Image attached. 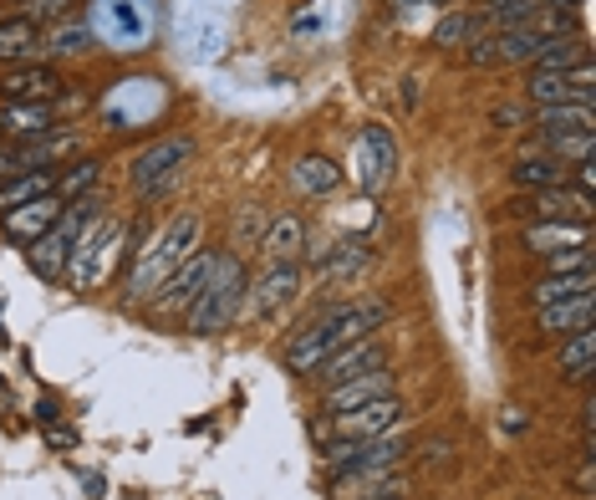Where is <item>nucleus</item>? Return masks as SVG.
I'll list each match as a JSON object with an SVG mask.
<instances>
[{"label": "nucleus", "instance_id": "nucleus-1", "mask_svg": "<svg viewBox=\"0 0 596 500\" xmlns=\"http://www.w3.org/2000/svg\"><path fill=\"white\" fill-rule=\"evenodd\" d=\"M382 322H388V307H382V301H342V307H327L321 317H312L286 342V367L301 373V378H312L337 348H347L357 337H378Z\"/></svg>", "mask_w": 596, "mask_h": 500}, {"label": "nucleus", "instance_id": "nucleus-2", "mask_svg": "<svg viewBox=\"0 0 596 500\" xmlns=\"http://www.w3.org/2000/svg\"><path fill=\"white\" fill-rule=\"evenodd\" d=\"M199 230H204V220H199L194 210H174V215L164 220V230L138 250L132 276H128V301H149L153 291H158V286L199 250Z\"/></svg>", "mask_w": 596, "mask_h": 500}, {"label": "nucleus", "instance_id": "nucleus-3", "mask_svg": "<svg viewBox=\"0 0 596 500\" xmlns=\"http://www.w3.org/2000/svg\"><path fill=\"white\" fill-rule=\"evenodd\" d=\"M87 26H92V41H102L117 57H132L158 36L164 11H158V0H92Z\"/></svg>", "mask_w": 596, "mask_h": 500}, {"label": "nucleus", "instance_id": "nucleus-4", "mask_svg": "<svg viewBox=\"0 0 596 500\" xmlns=\"http://www.w3.org/2000/svg\"><path fill=\"white\" fill-rule=\"evenodd\" d=\"M245 291H250V276L234 255H219L215 276L204 282L194 301H189V333L194 337H215L225 327H234V317L245 312Z\"/></svg>", "mask_w": 596, "mask_h": 500}, {"label": "nucleus", "instance_id": "nucleus-5", "mask_svg": "<svg viewBox=\"0 0 596 500\" xmlns=\"http://www.w3.org/2000/svg\"><path fill=\"white\" fill-rule=\"evenodd\" d=\"M123 240H128V225L117 215H98L87 225V235L77 240L72 261H66V282L72 291H98V286L113 282L117 261H123Z\"/></svg>", "mask_w": 596, "mask_h": 500}, {"label": "nucleus", "instance_id": "nucleus-6", "mask_svg": "<svg viewBox=\"0 0 596 500\" xmlns=\"http://www.w3.org/2000/svg\"><path fill=\"white\" fill-rule=\"evenodd\" d=\"M102 215L98 200H72V210H66L56 225H51L47 235H36L31 246H26V266L36 271V276H47V282H56V276H66V261H72V250H77V240L87 235V225Z\"/></svg>", "mask_w": 596, "mask_h": 500}, {"label": "nucleus", "instance_id": "nucleus-7", "mask_svg": "<svg viewBox=\"0 0 596 500\" xmlns=\"http://www.w3.org/2000/svg\"><path fill=\"white\" fill-rule=\"evenodd\" d=\"M189 159H194V138L189 134H168V138H153L149 149L132 159V195L138 200H158L164 189H174L179 184V174L189 168Z\"/></svg>", "mask_w": 596, "mask_h": 500}, {"label": "nucleus", "instance_id": "nucleus-8", "mask_svg": "<svg viewBox=\"0 0 596 500\" xmlns=\"http://www.w3.org/2000/svg\"><path fill=\"white\" fill-rule=\"evenodd\" d=\"M168 108V87L158 77H128V83H117L107 98H102V123L113 128V134H132V128H143L153 117Z\"/></svg>", "mask_w": 596, "mask_h": 500}, {"label": "nucleus", "instance_id": "nucleus-9", "mask_svg": "<svg viewBox=\"0 0 596 500\" xmlns=\"http://www.w3.org/2000/svg\"><path fill=\"white\" fill-rule=\"evenodd\" d=\"M352 168H357V184H363L367 195H378L382 184L397 174V138L393 128H382V123H367L357 143H352Z\"/></svg>", "mask_w": 596, "mask_h": 500}, {"label": "nucleus", "instance_id": "nucleus-10", "mask_svg": "<svg viewBox=\"0 0 596 500\" xmlns=\"http://www.w3.org/2000/svg\"><path fill=\"white\" fill-rule=\"evenodd\" d=\"M388 429H403V399L393 393H382L372 403H357L347 414H331V434L337 439H347V445H363V439H378Z\"/></svg>", "mask_w": 596, "mask_h": 500}, {"label": "nucleus", "instance_id": "nucleus-11", "mask_svg": "<svg viewBox=\"0 0 596 500\" xmlns=\"http://www.w3.org/2000/svg\"><path fill=\"white\" fill-rule=\"evenodd\" d=\"M378 367H388V348H382V337H357V342H347V348L331 352V358L316 367L312 378L331 388V384H347V378H357V373H378Z\"/></svg>", "mask_w": 596, "mask_h": 500}, {"label": "nucleus", "instance_id": "nucleus-12", "mask_svg": "<svg viewBox=\"0 0 596 500\" xmlns=\"http://www.w3.org/2000/svg\"><path fill=\"white\" fill-rule=\"evenodd\" d=\"M56 102H5L0 108V138H11V143H36V138H51L62 134L56 128Z\"/></svg>", "mask_w": 596, "mask_h": 500}, {"label": "nucleus", "instance_id": "nucleus-13", "mask_svg": "<svg viewBox=\"0 0 596 500\" xmlns=\"http://www.w3.org/2000/svg\"><path fill=\"white\" fill-rule=\"evenodd\" d=\"M301 286V266L296 261H270V266L261 271V282L250 286V317H270L276 307H286V301L296 297Z\"/></svg>", "mask_w": 596, "mask_h": 500}, {"label": "nucleus", "instance_id": "nucleus-14", "mask_svg": "<svg viewBox=\"0 0 596 500\" xmlns=\"http://www.w3.org/2000/svg\"><path fill=\"white\" fill-rule=\"evenodd\" d=\"M215 266H219V250H194V255L158 286V307H189V301L204 291V282L215 276Z\"/></svg>", "mask_w": 596, "mask_h": 500}, {"label": "nucleus", "instance_id": "nucleus-15", "mask_svg": "<svg viewBox=\"0 0 596 500\" xmlns=\"http://www.w3.org/2000/svg\"><path fill=\"white\" fill-rule=\"evenodd\" d=\"M62 215H66V200H56V195H41V200H31V204L5 210V215H0V225H5V235H11L16 246H31L36 235H47Z\"/></svg>", "mask_w": 596, "mask_h": 500}, {"label": "nucleus", "instance_id": "nucleus-16", "mask_svg": "<svg viewBox=\"0 0 596 500\" xmlns=\"http://www.w3.org/2000/svg\"><path fill=\"white\" fill-rule=\"evenodd\" d=\"M179 47H183L189 62H219L225 47H230V26H225L219 16L194 11V16H183V26H179Z\"/></svg>", "mask_w": 596, "mask_h": 500}, {"label": "nucleus", "instance_id": "nucleus-17", "mask_svg": "<svg viewBox=\"0 0 596 500\" xmlns=\"http://www.w3.org/2000/svg\"><path fill=\"white\" fill-rule=\"evenodd\" d=\"M520 240H525V250H535V255L592 246V220H541V225H530Z\"/></svg>", "mask_w": 596, "mask_h": 500}, {"label": "nucleus", "instance_id": "nucleus-18", "mask_svg": "<svg viewBox=\"0 0 596 500\" xmlns=\"http://www.w3.org/2000/svg\"><path fill=\"white\" fill-rule=\"evenodd\" d=\"M56 92H62V77L51 67H36V62L0 77V98L5 102H51Z\"/></svg>", "mask_w": 596, "mask_h": 500}, {"label": "nucleus", "instance_id": "nucleus-19", "mask_svg": "<svg viewBox=\"0 0 596 500\" xmlns=\"http://www.w3.org/2000/svg\"><path fill=\"white\" fill-rule=\"evenodd\" d=\"M596 297H576V301H550V307H535V327L550 337H571L581 327H592Z\"/></svg>", "mask_w": 596, "mask_h": 500}, {"label": "nucleus", "instance_id": "nucleus-20", "mask_svg": "<svg viewBox=\"0 0 596 500\" xmlns=\"http://www.w3.org/2000/svg\"><path fill=\"white\" fill-rule=\"evenodd\" d=\"M388 393V367H378V373H357V378H347V384H331L327 388V414H347V409H357V403H372Z\"/></svg>", "mask_w": 596, "mask_h": 500}, {"label": "nucleus", "instance_id": "nucleus-21", "mask_svg": "<svg viewBox=\"0 0 596 500\" xmlns=\"http://www.w3.org/2000/svg\"><path fill=\"white\" fill-rule=\"evenodd\" d=\"M525 215L535 220H592V195H581V189H541L535 200L525 204Z\"/></svg>", "mask_w": 596, "mask_h": 500}, {"label": "nucleus", "instance_id": "nucleus-22", "mask_svg": "<svg viewBox=\"0 0 596 500\" xmlns=\"http://www.w3.org/2000/svg\"><path fill=\"white\" fill-rule=\"evenodd\" d=\"M36 57H41V26L26 21V16L0 21V62H21V67H31Z\"/></svg>", "mask_w": 596, "mask_h": 500}, {"label": "nucleus", "instance_id": "nucleus-23", "mask_svg": "<svg viewBox=\"0 0 596 500\" xmlns=\"http://www.w3.org/2000/svg\"><path fill=\"white\" fill-rule=\"evenodd\" d=\"M541 128L546 138H571V134H596V108L592 102H556V108H541Z\"/></svg>", "mask_w": 596, "mask_h": 500}, {"label": "nucleus", "instance_id": "nucleus-24", "mask_svg": "<svg viewBox=\"0 0 596 500\" xmlns=\"http://www.w3.org/2000/svg\"><path fill=\"white\" fill-rule=\"evenodd\" d=\"M265 261H301L306 255V225L301 215H276L265 230Z\"/></svg>", "mask_w": 596, "mask_h": 500}, {"label": "nucleus", "instance_id": "nucleus-25", "mask_svg": "<svg viewBox=\"0 0 596 500\" xmlns=\"http://www.w3.org/2000/svg\"><path fill=\"white\" fill-rule=\"evenodd\" d=\"M525 92H530V102H535V108H556V102H592V92H586V87H576L566 72H535Z\"/></svg>", "mask_w": 596, "mask_h": 500}, {"label": "nucleus", "instance_id": "nucleus-26", "mask_svg": "<svg viewBox=\"0 0 596 500\" xmlns=\"http://www.w3.org/2000/svg\"><path fill=\"white\" fill-rule=\"evenodd\" d=\"M41 195H56V174L51 168H31V174H16V179L0 184V215L16 210V204H31Z\"/></svg>", "mask_w": 596, "mask_h": 500}, {"label": "nucleus", "instance_id": "nucleus-27", "mask_svg": "<svg viewBox=\"0 0 596 500\" xmlns=\"http://www.w3.org/2000/svg\"><path fill=\"white\" fill-rule=\"evenodd\" d=\"M291 179H296L301 195H331L337 184H342V168L321 159V153H301L296 168H291Z\"/></svg>", "mask_w": 596, "mask_h": 500}, {"label": "nucleus", "instance_id": "nucleus-28", "mask_svg": "<svg viewBox=\"0 0 596 500\" xmlns=\"http://www.w3.org/2000/svg\"><path fill=\"white\" fill-rule=\"evenodd\" d=\"M592 363H596V333L592 327H581V333H571L561 342V378L586 384V378H592Z\"/></svg>", "mask_w": 596, "mask_h": 500}, {"label": "nucleus", "instance_id": "nucleus-29", "mask_svg": "<svg viewBox=\"0 0 596 500\" xmlns=\"http://www.w3.org/2000/svg\"><path fill=\"white\" fill-rule=\"evenodd\" d=\"M586 36H546V47L535 57V72H571L576 62H586Z\"/></svg>", "mask_w": 596, "mask_h": 500}, {"label": "nucleus", "instance_id": "nucleus-30", "mask_svg": "<svg viewBox=\"0 0 596 500\" xmlns=\"http://www.w3.org/2000/svg\"><path fill=\"white\" fill-rule=\"evenodd\" d=\"M592 271H576V276H546V282L530 286V301L535 307H550V301H576V297H592Z\"/></svg>", "mask_w": 596, "mask_h": 500}, {"label": "nucleus", "instance_id": "nucleus-31", "mask_svg": "<svg viewBox=\"0 0 596 500\" xmlns=\"http://www.w3.org/2000/svg\"><path fill=\"white\" fill-rule=\"evenodd\" d=\"M510 179L520 184V189H561L566 184V164H556V159H515Z\"/></svg>", "mask_w": 596, "mask_h": 500}, {"label": "nucleus", "instance_id": "nucleus-32", "mask_svg": "<svg viewBox=\"0 0 596 500\" xmlns=\"http://www.w3.org/2000/svg\"><path fill=\"white\" fill-rule=\"evenodd\" d=\"M546 47V32L535 26H520V32H499L495 36V62H535Z\"/></svg>", "mask_w": 596, "mask_h": 500}, {"label": "nucleus", "instance_id": "nucleus-33", "mask_svg": "<svg viewBox=\"0 0 596 500\" xmlns=\"http://www.w3.org/2000/svg\"><path fill=\"white\" fill-rule=\"evenodd\" d=\"M98 179H102L98 159H77L66 174H56V200H87L98 189Z\"/></svg>", "mask_w": 596, "mask_h": 500}, {"label": "nucleus", "instance_id": "nucleus-34", "mask_svg": "<svg viewBox=\"0 0 596 500\" xmlns=\"http://www.w3.org/2000/svg\"><path fill=\"white\" fill-rule=\"evenodd\" d=\"M92 47V26L83 21H62L51 36H41V51H56V57H77V51Z\"/></svg>", "mask_w": 596, "mask_h": 500}, {"label": "nucleus", "instance_id": "nucleus-35", "mask_svg": "<svg viewBox=\"0 0 596 500\" xmlns=\"http://www.w3.org/2000/svg\"><path fill=\"white\" fill-rule=\"evenodd\" d=\"M550 159L556 164H581V159H596V134H571V138H546Z\"/></svg>", "mask_w": 596, "mask_h": 500}, {"label": "nucleus", "instance_id": "nucleus-36", "mask_svg": "<svg viewBox=\"0 0 596 500\" xmlns=\"http://www.w3.org/2000/svg\"><path fill=\"white\" fill-rule=\"evenodd\" d=\"M550 276H576V271H592V246H571V250H550L541 255Z\"/></svg>", "mask_w": 596, "mask_h": 500}, {"label": "nucleus", "instance_id": "nucleus-37", "mask_svg": "<svg viewBox=\"0 0 596 500\" xmlns=\"http://www.w3.org/2000/svg\"><path fill=\"white\" fill-rule=\"evenodd\" d=\"M474 36V16H464V11H448L439 26H433V47H459Z\"/></svg>", "mask_w": 596, "mask_h": 500}, {"label": "nucleus", "instance_id": "nucleus-38", "mask_svg": "<svg viewBox=\"0 0 596 500\" xmlns=\"http://www.w3.org/2000/svg\"><path fill=\"white\" fill-rule=\"evenodd\" d=\"M66 5L72 0H26V21H36V26L41 21H66Z\"/></svg>", "mask_w": 596, "mask_h": 500}, {"label": "nucleus", "instance_id": "nucleus-39", "mask_svg": "<svg viewBox=\"0 0 596 500\" xmlns=\"http://www.w3.org/2000/svg\"><path fill=\"white\" fill-rule=\"evenodd\" d=\"M464 62L469 67H495V36H474L469 51H464Z\"/></svg>", "mask_w": 596, "mask_h": 500}, {"label": "nucleus", "instance_id": "nucleus-40", "mask_svg": "<svg viewBox=\"0 0 596 500\" xmlns=\"http://www.w3.org/2000/svg\"><path fill=\"white\" fill-rule=\"evenodd\" d=\"M576 189L581 195H596V159H581L576 164Z\"/></svg>", "mask_w": 596, "mask_h": 500}, {"label": "nucleus", "instance_id": "nucleus-41", "mask_svg": "<svg viewBox=\"0 0 596 500\" xmlns=\"http://www.w3.org/2000/svg\"><path fill=\"white\" fill-rule=\"evenodd\" d=\"M56 418H62V409H56V403H51V399H41V403H36V424H47V429H51Z\"/></svg>", "mask_w": 596, "mask_h": 500}, {"label": "nucleus", "instance_id": "nucleus-42", "mask_svg": "<svg viewBox=\"0 0 596 500\" xmlns=\"http://www.w3.org/2000/svg\"><path fill=\"white\" fill-rule=\"evenodd\" d=\"M525 424H530V418H525V409H505V429H525Z\"/></svg>", "mask_w": 596, "mask_h": 500}, {"label": "nucleus", "instance_id": "nucleus-43", "mask_svg": "<svg viewBox=\"0 0 596 500\" xmlns=\"http://www.w3.org/2000/svg\"><path fill=\"white\" fill-rule=\"evenodd\" d=\"M397 11H418V5H444V0H393Z\"/></svg>", "mask_w": 596, "mask_h": 500}, {"label": "nucleus", "instance_id": "nucleus-44", "mask_svg": "<svg viewBox=\"0 0 596 500\" xmlns=\"http://www.w3.org/2000/svg\"><path fill=\"white\" fill-rule=\"evenodd\" d=\"M367 500H403L397 490H382V496H367Z\"/></svg>", "mask_w": 596, "mask_h": 500}, {"label": "nucleus", "instance_id": "nucleus-45", "mask_svg": "<svg viewBox=\"0 0 596 500\" xmlns=\"http://www.w3.org/2000/svg\"><path fill=\"white\" fill-rule=\"evenodd\" d=\"M484 5H490V11H495V5H510V0H484Z\"/></svg>", "mask_w": 596, "mask_h": 500}, {"label": "nucleus", "instance_id": "nucleus-46", "mask_svg": "<svg viewBox=\"0 0 596 500\" xmlns=\"http://www.w3.org/2000/svg\"><path fill=\"white\" fill-rule=\"evenodd\" d=\"M0 388H5V378H0Z\"/></svg>", "mask_w": 596, "mask_h": 500}]
</instances>
